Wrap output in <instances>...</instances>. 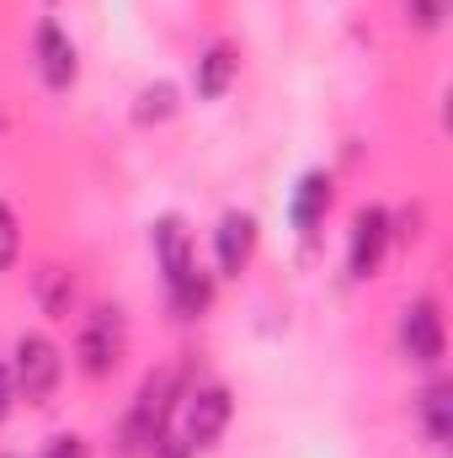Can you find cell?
<instances>
[{
	"label": "cell",
	"instance_id": "6da1fadb",
	"mask_svg": "<svg viewBox=\"0 0 453 458\" xmlns=\"http://www.w3.org/2000/svg\"><path fill=\"white\" fill-rule=\"evenodd\" d=\"M171 405H176V373L160 368L144 378L128 421H123V454H155L160 437H166V421H171Z\"/></svg>",
	"mask_w": 453,
	"mask_h": 458
},
{
	"label": "cell",
	"instance_id": "7a4b0ae2",
	"mask_svg": "<svg viewBox=\"0 0 453 458\" xmlns=\"http://www.w3.org/2000/svg\"><path fill=\"white\" fill-rule=\"evenodd\" d=\"M59 373H64V357H59V346L48 342V336H21L16 342V362H11V384H16V394L27 400V405H48L54 400V389H59Z\"/></svg>",
	"mask_w": 453,
	"mask_h": 458
},
{
	"label": "cell",
	"instance_id": "3957f363",
	"mask_svg": "<svg viewBox=\"0 0 453 458\" xmlns=\"http://www.w3.org/2000/svg\"><path fill=\"white\" fill-rule=\"evenodd\" d=\"M123 346H128V326H123V310H91L86 326H81V342H75V357L91 378H107L117 362H123Z\"/></svg>",
	"mask_w": 453,
	"mask_h": 458
},
{
	"label": "cell",
	"instance_id": "277c9868",
	"mask_svg": "<svg viewBox=\"0 0 453 458\" xmlns=\"http://www.w3.org/2000/svg\"><path fill=\"white\" fill-rule=\"evenodd\" d=\"M225 427H229V389H219V384L192 389L187 405H182V437H187V448H214L225 437Z\"/></svg>",
	"mask_w": 453,
	"mask_h": 458
},
{
	"label": "cell",
	"instance_id": "5b68a950",
	"mask_svg": "<svg viewBox=\"0 0 453 458\" xmlns=\"http://www.w3.org/2000/svg\"><path fill=\"white\" fill-rule=\"evenodd\" d=\"M400 346H406V357L416 362V368H438L443 362V315H438V304L432 299H416V304H406V315H400Z\"/></svg>",
	"mask_w": 453,
	"mask_h": 458
},
{
	"label": "cell",
	"instance_id": "8992f818",
	"mask_svg": "<svg viewBox=\"0 0 453 458\" xmlns=\"http://www.w3.org/2000/svg\"><path fill=\"white\" fill-rule=\"evenodd\" d=\"M389 214L384 208H357V219H352V245H346V267H352V277H373L379 267H384V250H389Z\"/></svg>",
	"mask_w": 453,
	"mask_h": 458
},
{
	"label": "cell",
	"instance_id": "52a82bcc",
	"mask_svg": "<svg viewBox=\"0 0 453 458\" xmlns=\"http://www.w3.org/2000/svg\"><path fill=\"white\" fill-rule=\"evenodd\" d=\"M38 75H43V86L48 91H70L75 86V75H81V59H75V43H70V32L59 27V21H38Z\"/></svg>",
	"mask_w": 453,
	"mask_h": 458
},
{
	"label": "cell",
	"instance_id": "ba28073f",
	"mask_svg": "<svg viewBox=\"0 0 453 458\" xmlns=\"http://www.w3.org/2000/svg\"><path fill=\"white\" fill-rule=\"evenodd\" d=\"M214 256H219L225 277H240L256 256V219L251 214H225L219 229H214Z\"/></svg>",
	"mask_w": 453,
	"mask_h": 458
},
{
	"label": "cell",
	"instance_id": "9c48e42d",
	"mask_svg": "<svg viewBox=\"0 0 453 458\" xmlns=\"http://www.w3.org/2000/svg\"><path fill=\"white\" fill-rule=\"evenodd\" d=\"M155 256H160V272H166V288H176L198 261H192V240H187V225L176 214L155 219Z\"/></svg>",
	"mask_w": 453,
	"mask_h": 458
},
{
	"label": "cell",
	"instance_id": "30bf717a",
	"mask_svg": "<svg viewBox=\"0 0 453 458\" xmlns=\"http://www.w3.org/2000/svg\"><path fill=\"white\" fill-rule=\"evenodd\" d=\"M32 293H38V310L48 320H70L75 315V272L70 267H43L32 277Z\"/></svg>",
	"mask_w": 453,
	"mask_h": 458
},
{
	"label": "cell",
	"instance_id": "8fae6325",
	"mask_svg": "<svg viewBox=\"0 0 453 458\" xmlns=\"http://www.w3.org/2000/svg\"><path fill=\"white\" fill-rule=\"evenodd\" d=\"M326 208H331V176L326 171H310L299 187H294V203H288V219H294V229H310L326 219Z\"/></svg>",
	"mask_w": 453,
	"mask_h": 458
},
{
	"label": "cell",
	"instance_id": "7c38bea8",
	"mask_svg": "<svg viewBox=\"0 0 453 458\" xmlns=\"http://www.w3.org/2000/svg\"><path fill=\"white\" fill-rule=\"evenodd\" d=\"M235 70H240V59H235L229 43L203 48V59H198V97H203V102H219L229 91V81H235Z\"/></svg>",
	"mask_w": 453,
	"mask_h": 458
},
{
	"label": "cell",
	"instance_id": "4fadbf2b",
	"mask_svg": "<svg viewBox=\"0 0 453 458\" xmlns=\"http://www.w3.org/2000/svg\"><path fill=\"white\" fill-rule=\"evenodd\" d=\"M422 427H427V437L432 443H449L453 437V384H427V394H422Z\"/></svg>",
	"mask_w": 453,
	"mask_h": 458
},
{
	"label": "cell",
	"instance_id": "5bb4252c",
	"mask_svg": "<svg viewBox=\"0 0 453 458\" xmlns=\"http://www.w3.org/2000/svg\"><path fill=\"white\" fill-rule=\"evenodd\" d=\"M171 304H176V315H187V320H198L209 304H214V277L203 272V267H192L176 288H171Z\"/></svg>",
	"mask_w": 453,
	"mask_h": 458
},
{
	"label": "cell",
	"instance_id": "9a60e30c",
	"mask_svg": "<svg viewBox=\"0 0 453 458\" xmlns=\"http://www.w3.org/2000/svg\"><path fill=\"white\" fill-rule=\"evenodd\" d=\"M139 123H166V117H176V86L171 81H155V86H144L139 91V107H133Z\"/></svg>",
	"mask_w": 453,
	"mask_h": 458
},
{
	"label": "cell",
	"instance_id": "2e32d148",
	"mask_svg": "<svg viewBox=\"0 0 453 458\" xmlns=\"http://www.w3.org/2000/svg\"><path fill=\"white\" fill-rule=\"evenodd\" d=\"M406 16H411V27L432 32V27H443V16H449V0H406Z\"/></svg>",
	"mask_w": 453,
	"mask_h": 458
},
{
	"label": "cell",
	"instance_id": "e0dca14e",
	"mask_svg": "<svg viewBox=\"0 0 453 458\" xmlns=\"http://www.w3.org/2000/svg\"><path fill=\"white\" fill-rule=\"evenodd\" d=\"M16 250H21V229H16V214L0 203V272L16 261Z\"/></svg>",
	"mask_w": 453,
	"mask_h": 458
},
{
	"label": "cell",
	"instance_id": "ac0fdd59",
	"mask_svg": "<svg viewBox=\"0 0 453 458\" xmlns=\"http://www.w3.org/2000/svg\"><path fill=\"white\" fill-rule=\"evenodd\" d=\"M43 458H91V448H86V437L64 432V437H54V443L43 448Z\"/></svg>",
	"mask_w": 453,
	"mask_h": 458
},
{
	"label": "cell",
	"instance_id": "d6986e66",
	"mask_svg": "<svg viewBox=\"0 0 453 458\" xmlns=\"http://www.w3.org/2000/svg\"><path fill=\"white\" fill-rule=\"evenodd\" d=\"M11 400H16V384H11V368L0 362V421H5V411H11Z\"/></svg>",
	"mask_w": 453,
	"mask_h": 458
},
{
	"label": "cell",
	"instance_id": "ffe728a7",
	"mask_svg": "<svg viewBox=\"0 0 453 458\" xmlns=\"http://www.w3.org/2000/svg\"><path fill=\"white\" fill-rule=\"evenodd\" d=\"M0 458H5V454H0Z\"/></svg>",
	"mask_w": 453,
	"mask_h": 458
}]
</instances>
